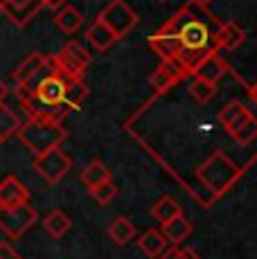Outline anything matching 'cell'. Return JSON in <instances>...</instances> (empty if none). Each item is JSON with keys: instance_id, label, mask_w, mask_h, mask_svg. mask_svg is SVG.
<instances>
[{"instance_id": "6da1fadb", "label": "cell", "mask_w": 257, "mask_h": 259, "mask_svg": "<svg viewBox=\"0 0 257 259\" xmlns=\"http://www.w3.org/2000/svg\"><path fill=\"white\" fill-rule=\"evenodd\" d=\"M244 176V167H237L224 151H215L196 169V181L215 198H221L228 189Z\"/></svg>"}, {"instance_id": "7a4b0ae2", "label": "cell", "mask_w": 257, "mask_h": 259, "mask_svg": "<svg viewBox=\"0 0 257 259\" xmlns=\"http://www.w3.org/2000/svg\"><path fill=\"white\" fill-rule=\"evenodd\" d=\"M16 136L34 156H41L54 147H61V142L66 140V128H63V124L57 122L29 117L25 124H21Z\"/></svg>"}, {"instance_id": "3957f363", "label": "cell", "mask_w": 257, "mask_h": 259, "mask_svg": "<svg viewBox=\"0 0 257 259\" xmlns=\"http://www.w3.org/2000/svg\"><path fill=\"white\" fill-rule=\"evenodd\" d=\"M97 21L106 25L117 38H122L140 23V16H138L136 9H131V5L124 3V0H111V3L102 9Z\"/></svg>"}, {"instance_id": "277c9868", "label": "cell", "mask_w": 257, "mask_h": 259, "mask_svg": "<svg viewBox=\"0 0 257 259\" xmlns=\"http://www.w3.org/2000/svg\"><path fill=\"white\" fill-rule=\"evenodd\" d=\"M36 221L38 214L29 203H21V205L14 207H0V230L9 239H21Z\"/></svg>"}, {"instance_id": "5b68a950", "label": "cell", "mask_w": 257, "mask_h": 259, "mask_svg": "<svg viewBox=\"0 0 257 259\" xmlns=\"http://www.w3.org/2000/svg\"><path fill=\"white\" fill-rule=\"evenodd\" d=\"M72 167V160L61 147H54L50 151L41 153V156H34V169L36 174L43 178L46 183H59Z\"/></svg>"}, {"instance_id": "8992f818", "label": "cell", "mask_w": 257, "mask_h": 259, "mask_svg": "<svg viewBox=\"0 0 257 259\" xmlns=\"http://www.w3.org/2000/svg\"><path fill=\"white\" fill-rule=\"evenodd\" d=\"M185 77H187V72L181 68V63L176 61V59H169V61H162L160 66L151 72L149 83H151V88H154L156 95H165L179 81H183Z\"/></svg>"}, {"instance_id": "52a82bcc", "label": "cell", "mask_w": 257, "mask_h": 259, "mask_svg": "<svg viewBox=\"0 0 257 259\" xmlns=\"http://www.w3.org/2000/svg\"><path fill=\"white\" fill-rule=\"evenodd\" d=\"M194 12H196V18H192V21L179 32L181 48H212L215 50L212 32H210V27H207V23L199 18V7H196V5H194Z\"/></svg>"}, {"instance_id": "ba28073f", "label": "cell", "mask_w": 257, "mask_h": 259, "mask_svg": "<svg viewBox=\"0 0 257 259\" xmlns=\"http://www.w3.org/2000/svg\"><path fill=\"white\" fill-rule=\"evenodd\" d=\"M41 7H43L41 0H7L0 12L16 25V27H25V25L38 14Z\"/></svg>"}, {"instance_id": "9c48e42d", "label": "cell", "mask_w": 257, "mask_h": 259, "mask_svg": "<svg viewBox=\"0 0 257 259\" xmlns=\"http://www.w3.org/2000/svg\"><path fill=\"white\" fill-rule=\"evenodd\" d=\"M21 203H29V189L18 176L9 174L0 181V207H14Z\"/></svg>"}, {"instance_id": "30bf717a", "label": "cell", "mask_w": 257, "mask_h": 259, "mask_svg": "<svg viewBox=\"0 0 257 259\" xmlns=\"http://www.w3.org/2000/svg\"><path fill=\"white\" fill-rule=\"evenodd\" d=\"M250 117H253V113H250L239 99H232V102H228L219 111V122H221V126L226 128V133H228L230 138L235 136V133L239 131Z\"/></svg>"}, {"instance_id": "8fae6325", "label": "cell", "mask_w": 257, "mask_h": 259, "mask_svg": "<svg viewBox=\"0 0 257 259\" xmlns=\"http://www.w3.org/2000/svg\"><path fill=\"white\" fill-rule=\"evenodd\" d=\"M246 41V32L239 27L237 23H219L212 32V43H215V50H226V52H232Z\"/></svg>"}, {"instance_id": "7c38bea8", "label": "cell", "mask_w": 257, "mask_h": 259, "mask_svg": "<svg viewBox=\"0 0 257 259\" xmlns=\"http://www.w3.org/2000/svg\"><path fill=\"white\" fill-rule=\"evenodd\" d=\"M46 66H48V57H46V54H41V52L27 54V57L18 63V68H14V72H12L14 83H16V86H25V83L32 81V79L36 77V74L41 72Z\"/></svg>"}, {"instance_id": "4fadbf2b", "label": "cell", "mask_w": 257, "mask_h": 259, "mask_svg": "<svg viewBox=\"0 0 257 259\" xmlns=\"http://www.w3.org/2000/svg\"><path fill=\"white\" fill-rule=\"evenodd\" d=\"M228 70L230 68H228V63H226V59H221V54L217 52V50H212L203 61L199 63V68L194 70L192 77H201V79H205V81L217 83L228 74Z\"/></svg>"}, {"instance_id": "5bb4252c", "label": "cell", "mask_w": 257, "mask_h": 259, "mask_svg": "<svg viewBox=\"0 0 257 259\" xmlns=\"http://www.w3.org/2000/svg\"><path fill=\"white\" fill-rule=\"evenodd\" d=\"M50 66L52 70L57 74H61L66 81H72V79H83V72H86V68L81 66V63H77L72 57H68L66 52H57L54 57H50Z\"/></svg>"}, {"instance_id": "9a60e30c", "label": "cell", "mask_w": 257, "mask_h": 259, "mask_svg": "<svg viewBox=\"0 0 257 259\" xmlns=\"http://www.w3.org/2000/svg\"><path fill=\"white\" fill-rule=\"evenodd\" d=\"M160 232L165 235L167 241H169V246H179V243H183L192 235V223H190V219L179 214V217H174L172 221L160 223Z\"/></svg>"}, {"instance_id": "2e32d148", "label": "cell", "mask_w": 257, "mask_h": 259, "mask_svg": "<svg viewBox=\"0 0 257 259\" xmlns=\"http://www.w3.org/2000/svg\"><path fill=\"white\" fill-rule=\"evenodd\" d=\"M149 48L154 50V52L160 57V61H169V59H176V54H179L181 50V41L179 36H167V34H151L149 38Z\"/></svg>"}, {"instance_id": "e0dca14e", "label": "cell", "mask_w": 257, "mask_h": 259, "mask_svg": "<svg viewBox=\"0 0 257 259\" xmlns=\"http://www.w3.org/2000/svg\"><path fill=\"white\" fill-rule=\"evenodd\" d=\"M138 246L149 259H158L162 255V250L169 246V241H167L160 230H147L145 235L138 239Z\"/></svg>"}, {"instance_id": "ac0fdd59", "label": "cell", "mask_w": 257, "mask_h": 259, "mask_svg": "<svg viewBox=\"0 0 257 259\" xmlns=\"http://www.w3.org/2000/svg\"><path fill=\"white\" fill-rule=\"evenodd\" d=\"M86 38L91 41V46L97 50V52H106L108 48L113 46L115 41H120V38L115 36V34L111 32V29L106 27L104 23H100V21H95L88 27V32H86Z\"/></svg>"}, {"instance_id": "d6986e66", "label": "cell", "mask_w": 257, "mask_h": 259, "mask_svg": "<svg viewBox=\"0 0 257 259\" xmlns=\"http://www.w3.org/2000/svg\"><path fill=\"white\" fill-rule=\"evenodd\" d=\"M192 18H196V12H194V5H185V7H181L179 12L174 14V16L169 18V21L162 23V27L158 29V34H167V36H179V32L183 27H185L187 23L192 21Z\"/></svg>"}, {"instance_id": "ffe728a7", "label": "cell", "mask_w": 257, "mask_h": 259, "mask_svg": "<svg viewBox=\"0 0 257 259\" xmlns=\"http://www.w3.org/2000/svg\"><path fill=\"white\" fill-rule=\"evenodd\" d=\"M54 23H57V27L61 29L63 34H75L77 29L83 25V14L72 7V5H66V7H61L57 12Z\"/></svg>"}, {"instance_id": "44dd1931", "label": "cell", "mask_w": 257, "mask_h": 259, "mask_svg": "<svg viewBox=\"0 0 257 259\" xmlns=\"http://www.w3.org/2000/svg\"><path fill=\"white\" fill-rule=\"evenodd\" d=\"M210 52H212V48H181L179 54H176V61H179L181 68L187 72V77H192L194 70L199 68V63L203 61Z\"/></svg>"}, {"instance_id": "7402d4cb", "label": "cell", "mask_w": 257, "mask_h": 259, "mask_svg": "<svg viewBox=\"0 0 257 259\" xmlns=\"http://www.w3.org/2000/svg\"><path fill=\"white\" fill-rule=\"evenodd\" d=\"M108 237H111L113 243L117 246H126L136 239V226L131 223V219L126 217H117L115 221L108 226Z\"/></svg>"}, {"instance_id": "603a6c76", "label": "cell", "mask_w": 257, "mask_h": 259, "mask_svg": "<svg viewBox=\"0 0 257 259\" xmlns=\"http://www.w3.org/2000/svg\"><path fill=\"white\" fill-rule=\"evenodd\" d=\"M43 228H46V232L52 239H61L72 228V221L63 210H52L46 219H43Z\"/></svg>"}, {"instance_id": "cb8c5ba5", "label": "cell", "mask_w": 257, "mask_h": 259, "mask_svg": "<svg viewBox=\"0 0 257 259\" xmlns=\"http://www.w3.org/2000/svg\"><path fill=\"white\" fill-rule=\"evenodd\" d=\"M179 214H183V210H181V205L172 196H160L154 203V207H151V217H154L158 223L172 221V219L179 217Z\"/></svg>"}, {"instance_id": "d4e9b609", "label": "cell", "mask_w": 257, "mask_h": 259, "mask_svg": "<svg viewBox=\"0 0 257 259\" xmlns=\"http://www.w3.org/2000/svg\"><path fill=\"white\" fill-rule=\"evenodd\" d=\"M81 183L86 185L88 189H93V187H97L100 183H104V181H108L111 178V171H108V167L104 165V162H100V160H93L91 165H86L83 167V171H81Z\"/></svg>"}, {"instance_id": "484cf974", "label": "cell", "mask_w": 257, "mask_h": 259, "mask_svg": "<svg viewBox=\"0 0 257 259\" xmlns=\"http://www.w3.org/2000/svg\"><path fill=\"white\" fill-rule=\"evenodd\" d=\"M21 119L18 115L12 111L9 106H5V104H0V142H5L7 138L16 136V131L21 128Z\"/></svg>"}, {"instance_id": "4316f807", "label": "cell", "mask_w": 257, "mask_h": 259, "mask_svg": "<svg viewBox=\"0 0 257 259\" xmlns=\"http://www.w3.org/2000/svg\"><path fill=\"white\" fill-rule=\"evenodd\" d=\"M88 97V86L83 79H72V81H68L66 86V106L70 108V111H75L79 108L83 102H86Z\"/></svg>"}, {"instance_id": "83f0119b", "label": "cell", "mask_w": 257, "mask_h": 259, "mask_svg": "<svg viewBox=\"0 0 257 259\" xmlns=\"http://www.w3.org/2000/svg\"><path fill=\"white\" fill-rule=\"evenodd\" d=\"M190 95L199 104H207V102H212V99H215L217 83L205 81V79H201V77H194V79H192V83H190Z\"/></svg>"}, {"instance_id": "f1b7e54d", "label": "cell", "mask_w": 257, "mask_h": 259, "mask_svg": "<svg viewBox=\"0 0 257 259\" xmlns=\"http://www.w3.org/2000/svg\"><path fill=\"white\" fill-rule=\"evenodd\" d=\"M91 196L95 198L100 205H108V203H113V198L117 196V183L113 181V178H108V181H104L97 187L91 189Z\"/></svg>"}, {"instance_id": "f546056e", "label": "cell", "mask_w": 257, "mask_h": 259, "mask_svg": "<svg viewBox=\"0 0 257 259\" xmlns=\"http://www.w3.org/2000/svg\"><path fill=\"white\" fill-rule=\"evenodd\" d=\"M232 140L235 142H239L241 147H248V144H253L257 140V117L253 115L248 119V122L244 124V126L239 128V131L232 136Z\"/></svg>"}, {"instance_id": "4dcf8cb0", "label": "cell", "mask_w": 257, "mask_h": 259, "mask_svg": "<svg viewBox=\"0 0 257 259\" xmlns=\"http://www.w3.org/2000/svg\"><path fill=\"white\" fill-rule=\"evenodd\" d=\"M63 52L68 54V57H72L77 63H81L83 68H88L91 66V54H88V50L81 46V43H77V41H70V43H66V48H63Z\"/></svg>"}, {"instance_id": "1f68e13d", "label": "cell", "mask_w": 257, "mask_h": 259, "mask_svg": "<svg viewBox=\"0 0 257 259\" xmlns=\"http://www.w3.org/2000/svg\"><path fill=\"white\" fill-rule=\"evenodd\" d=\"M158 259H181V248L179 246H167Z\"/></svg>"}, {"instance_id": "d6a6232c", "label": "cell", "mask_w": 257, "mask_h": 259, "mask_svg": "<svg viewBox=\"0 0 257 259\" xmlns=\"http://www.w3.org/2000/svg\"><path fill=\"white\" fill-rule=\"evenodd\" d=\"M14 255H16V250L7 241H0V259H12Z\"/></svg>"}, {"instance_id": "836d02e7", "label": "cell", "mask_w": 257, "mask_h": 259, "mask_svg": "<svg viewBox=\"0 0 257 259\" xmlns=\"http://www.w3.org/2000/svg\"><path fill=\"white\" fill-rule=\"evenodd\" d=\"M43 5H46V7H50V9H61V7H66L68 5V0H43Z\"/></svg>"}, {"instance_id": "e575fe53", "label": "cell", "mask_w": 257, "mask_h": 259, "mask_svg": "<svg viewBox=\"0 0 257 259\" xmlns=\"http://www.w3.org/2000/svg\"><path fill=\"white\" fill-rule=\"evenodd\" d=\"M181 259H201L194 250H181Z\"/></svg>"}, {"instance_id": "d590c367", "label": "cell", "mask_w": 257, "mask_h": 259, "mask_svg": "<svg viewBox=\"0 0 257 259\" xmlns=\"http://www.w3.org/2000/svg\"><path fill=\"white\" fill-rule=\"evenodd\" d=\"M5 97H7V83H5L3 79H0V104L5 102Z\"/></svg>"}, {"instance_id": "8d00e7d4", "label": "cell", "mask_w": 257, "mask_h": 259, "mask_svg": "<svg viewBox=\"0 0 257 259\" xmlns=\"http://www.w3.org/2000/svg\"><path fill=\"white\" fill-rule=\"evenodd\" d=\"M248 95H250V99L257 104V81L253 83V86H248Z\"/></svg>"}, {"instance_id": "74e56055", "label": "cell", "mask_w": 257, "mask_h": 259, "mask_svg": "<svg viewBox=\"0 0 257 259\" xmlns=\"http://www.w3.org/2000/svg\"><path fill=\"white\" fill-rule=\"evenodd\" d=\"M192 3H194V5H201V7H207L212 0H192Z\"/></svg>"}, {"instance_id": "f35d334b", "label": "cell", "mask_w": 257, "mask_h": 259, "mask_svg": "<svg viewBox=\"0 0 257 259\" xmlns=\"http://www.w3.org/2000/svg\"><path fill=\"white\" fill-rule=\"evenodd\" d=\"M5 3H7V0H0V9H3V7H5Z\"/></svg>"}, {"instance_id": "ab89813d", "label": "cell", "mask_w": 257, "mask_h": 259, "mask_svg": "<svg viewBox=\"0 0 257 259\" xmlns=\"http://www.w3.org/2000/svg\"><path fill=\"white\" fill-rule=\"evenodd\" d=\"M12 259H23V257H21V255H18V252H16V255H14Z\"/></svg>"}, {"instance_id": "60d3db41", "label": "cell", "mask_w": 257, "mask_h": 259, "mask_svg": "<svg viewBox=\"0 0 257 259\" xmlns=\"http://www.w3.org/2000/svg\"><path fill=\"white\" fill-rule=\"evenodd\" d=\"M41 3H43V0H41Z\"/></svg>"}]
</instances>
